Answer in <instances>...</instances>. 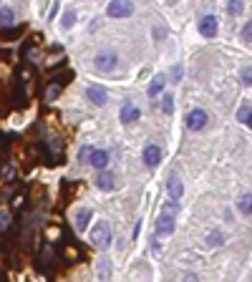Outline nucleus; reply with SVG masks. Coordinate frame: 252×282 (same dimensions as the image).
<instances>
[{
	"mask_svg": "<svg viewBox=\"0 0 252 282\" xmlns=\"http://www.w3.org/2000/svg\"><path fill=\"white\" fill-rule=\"evenodd\" d=\"M242 40H245V43H252V23H247V26L242 28Z\"/></svg>",
	"mask_w": 252,
	"mask_h": 282,
	"instance_id": "b1692460",
	"label": "nucleus"
},
{
	"mask_svg": "<svg viewBox=\"0 0 252 282\" xmlns=\"http://www.w3.org/2000/svg\"><path fill=\"white\" fill-rule=\"evenodd\" d=\"M73 23H76V13H73V10H68V13H63V20H61V28H63V31H68V28H71Z\"/></svg>",
	"mask_w": 252,
	"mask_h": 282,
	"instance_id": "f3484780",
	"label": "nucleus"
},
{
	"mask_svg": "<svg viewBox=\"0 0 252 282\" xmlns=\"http://www.w3.org/2000/svg\"><path fill=\"white\" fill-rule=\"evenodd\" d=\"M159 161H161V149H159L157 144H149V146L144 149V164L152 169V166H157Z\"/></svg>",
	"mask_w": 252,
	"mask_h": 282,
	"instance_id": "1a4fd4ad",
	"label": "nucleus"
},
{
	"mask_svg": "<svg viewBox=\"0 0 252 282\" xmlns=\"http://www.w3.org/2000/svg\"><path fill=\"white\" fill-rule=\"evenodd\" d=\"M98 265H101V280L106 282V280H109V259H101Z\"/></svg>",
	"mask_w": 252,
	"mask_h": 282,
	"instance_id": "5701e85b",
	"label": "nucleus"
},
{
	"mask_svg": "<svg viewBox=\"0 0 252 282\" xmlns=\"http://www.w3.org/2000/svg\"><path fill=\"white\" fill-rule=\"evenodd\" d=\"M91 151H94L91 146H83V149L78 151V161H81V164H86V161L91 159Z\"/></svg>",
	"mask_w": 252,
	"mask_h": 282,
	"instance_id": "412c9836",
	"label": "nucleus"
},
{
	"mask_svg": "<svg viewBox=\"0 0 252 282\" xmlns=\"http://www.w3.org/2000/svg\"><path fill=\"white\" fill-rule=\"evenodd\" d=\"M139 116H141V111H139V108H136L134 103H124L121 114H119L121 124H136V121H139Z\"/></svg>",
	"mask_w": 252,
	"mask_h": 282,
	"instance_id": "6e6552de",
	"label": "nucleus"
},
{
	"mask_svg": "<svg viewBox=\"0 0 252 282\" xmlns=\"http://www.w3.org/2000/svg\"><path fill=\"white\" fill-rule=\"evenodd\" d=\"M184 282H197V277H194V275H187V277H184Z\"/></svg>",
	"mask_w": 252,
	"mask_h": 282,
	"instance_id": "bb28decb",
	"label": "nucleus"
},
{
	"mask_svg": "<svg viewBox=\"0 0 252 282\" xmlns=\"http://www.w3.org/2000/svg\"><path fill=\"white\" fill-rule=\"evenodd\" d=\"M91 166H96V169H106V164H109V154H106V151H101V149H94L91 151Z\"/></svg>",
	"mask_w": 252,
	"mask_h": 282,
	"instance_id": "9b49d317",
	"label": "nucleus"
},
{
	"mask_svg": "<svg viewBox=\"0 0 252 282\" xmlns=\"http://www.w3.org/2000/svg\"><path fill=\"white\" fill-rule=\"evenodd\" d=\"M94 66H96V71H101V73H109V71L116 66V53H114V51H98L96 58H94Z\"/></svg>",
	"mask_w": 252,
	"mask_h": 282,
	"instance_id": "f03ea898",
	"label": "nucleus"
},
{
	"mask_svg": "<svg viewBox=\"0 0 252 282\" xmlns=\"http://www.w3.org/2000/svg\"><path fill=\"white\" fill-rule=\"evenodd\" d=\"M166 191H169L172 199H179L182 191H184V187H182V182H179L177 177H169V182H166Z\"/></svg>",
	"mask_w": 252,
	"mask_h": 282,
	"instance_id": "f8f14e48",
	"label": "nucleus"
},
{
	"mask_svg": "<svg viewBox=\"0 0 252 282\" xmlns=\"http://www.w3.org/2000/svg\"><path fill=\"white\" fill-rule=\"evenodd\" d=\"M13 20H15V13H13V8H10V5L0 8V23H3V26H10Z\"/></svg>",
	"mask_w": 252,
	"mask_h": 282,
	"instance_id": "dca6fc26",
	"label": "nucleus"
},
{
	"mask_svg": "<svg viewBox=\"0 0 252 282\" xmlns=\"http://www.w3.org/2000/svg\"><path fill=\"white\" fill-rule=\"evenodd\" d=\"M164 81H166V78H164L161 73H159V76H154V81L149 83V96H152V98H154V96H159V94L164 91V86H166Z\"/></svg>",
	"mask_w": 252,
	"mask_h": 282,
	"instance_id": "4468645a",
	"label": "nucleus"
},
{
	"mask_svg": "<svg viewBox=\"0 0 252 282\" xmlns=\"http://www.w3.org/2000/svg\"><path fill=\"white\" fill-rule=\"evenodd\" d=\"M86 96H89V98H91V103H96V106H103V103L109 101L106 89H103V86H96V83L86 89Z\"/></svg>",
	"mask_w": 252,
	"mask_h": 282,
	"instance_id": "39448f33",
	"label": "nucleus"
},
{
	"mask_svg": "<svg viewBox=\"0 0 252 282\" xmlns=\"http://www.w3.org/2000/svg\"><path fill=\"white\" fill-rule=\"evenodd\" d=\"M199 33H202L204 38H215V35H217V18H215V15H204V18L199 20Z\"/></svg>",
	"mask_w": 252,
	"mask_h": 282,
	"instance_id": "423d86ee",
	"label": "nucleus"
},
{
	"mask_svg": "<svg viewBox=\"0 0 252 282\" xmlns=\"http://www.w3.org/2000/svg\"><path fill=\"white\" fill-rule=\"evenodd\" d=\"M222 240H224V237H222L220 232H212V234H209V237H207V242H209V245H220Z\"/></svg>",
	"mask_w": 252,
	"mask_h": 282,
	"instance_id": "393cba45",
	"label": "nucleus"
},
{
	"mask_svg": "<svg viewBox=\"0 0 252 282\" xmlns=\"http://www.w3.org/2000/svg\"><path fill=\"white\" fill-rule=\"evenodd\" d=\"M237 209L242 214H252V194H242V197L237 199Z\"/></svg>",
	"mask_w": 252,
	"mask_h": 282,
	"instance_id": "2eb2a0df",
	"label": "nucleus"
},
{
	"mask_svg": "<svg viewBox=\"0 0 252 282\" xmlns=\"http://www.w3.org/2000/svg\"><path fill=\"white\" fill-rule=\"evenodd\" d=\"M227 10H229V15H240L242 13V0H229Z\"/></svg>",
	"mask_w": 252,
	"mask_h": 282,
	"instance_id": "6ab92c4d",
	"label": "nucleus"
},
{
	"mask_svg": "<svg viewBox=\"0 0 252 282\" xmlns=\"http://www.w3.org/2000/svg\"><path fill=\"white\" fill-rule=\"evenodd\" d=\"M91 245H96L101 250L111 245V224L109 222H98L91 227Z\"/></svg>",
	"mask_w": 252,
	"mask_h": 282,
	"instance_id": "f257e3e1",
	"label": "nucleus"
},
{
	"mask_svg": "<svg viewBox=\"0 0 252 282\" xmlns=\"http://www.w3.org/2000/svg\"><path fill=\"white\" fill-rule=\"evenodd\" d=\"M161 111H164V114H172V111H174V98H172L169 94L161 98Z\"/></svg>",
	"mask_w": 252,
	"mask_h": 282,
	"instance_id": "a211bd4d",
	"label": "nucleus"
},
{
	"mask_svg": "<svg viewBox=\"0 0 252 282\" xmlns=\"http://www.w3.org/2000/svg\"><path fill=\"white\" fill-rule=\"evenodd\" d=\"M177 209H179V204H177V199H172L169 204H166V212H164V214H174Z\"/></svg>",
	"mask_w": 252,
	"mask_h": 282,
	"instance_id": "a878e982",
	"label": "nucleus"
},
{
	"mask_svg": "<svg viewBox=\"0 0 252 282\" xmlns=\"http://www.w3.org/2000/svg\"><path fill=\"white\" fill-rule=\"evenodd\" d=\"M174 232V217L172 214H161L157 219V234L159 237H169Z\"/></svg>",
	"mask_w": 252,
	"mask_h": 282,
	"instance_id": "0eeeda50",
	"label": "nucleus"
},
{
	"mask_svg": "<svg viewBox=\"0 0 252 282\" xmlns=\"http://www.w3.org/2000/svg\"><path fill=\"white\" fill-rule=\"evenodd\" d=\"M240 121H245V124L252 128V108H250V106H245L242 111H240Z\"/></svg>",
	"mask_w": 252,
	"mask_h": 282,
	"instance_id": "aec40b11",
	"label": "nucleus"
},
{
	"mask_svg": "<svg viewBox=\"0 0 252 282\" xmlns=\"http://www.w3.org/2000/svg\"><path fill=\"white\" fill-rule=\"evenodd\" d=\"M106 13H109V18H129L134 13V5L129 0H111Z\"/></svg>",
	"mask_w": 252,
	"mask_h": 282,
	"instance_id": "7ed1b4c3",
	"label": "nucleus"
},
{
	"mask_svg": "<svg viewBox=\"0 0 252 282\" xmlns=\"http://www.w3.org/2000/svg\"><path fill=\"white\" fill-rule=\"evenodd\" d=\"M242 86H252V66L242 68Z\"/></svg>",
	"mask_w": 252,
	"mask_h": 282,
	"instance_id": "4be33fe9",
	"label": "nucleus"
},
{
	"mask_svg": "<svg viewBox=\"0 0 252 282\" xmlns=\"http://www.w3.org/2000/svg\"><path fill=\"white\" fill-rule=\"evenodd\" d=\"M96 184H98V189H103V191L114 189V174H109V171H101L98 179H96Z\"/></svg>",
	"mask_w": 252,
	"mask_h": 282,
	"instance_id": "ddd939ff",
	"label": "nucleus"
},
{
	"mask_svg": "<svg viewBox=\"0 0 252 282\" xmlns=\"http://www.w3.org/2000/svg\"><path fill=\"white\" fill-rule=\"evenodd\" d=\"M91 217H94V212H91L89 207L78 209V212H76V229H78V232L86 229V227H89V222H91Z\"/></svg>",
	"mask_w": 252,
	"mask_h": 282,
	"instance_id": "9d476101",
	"label": "nucleus"
},
{
	"mask_svg": "<svg viewBox=\"0 0 252 282\" xmlns=\"http://www.w3.org/2000/svg\"><path fill=\"white\" fill-rule=\"evenodd\" d=\"M187 126H189V131H202V128L207 126V114L202 111V108L189 111L187 114Z\"/></svg>",
	"mask_w": 252,
	"mask_h": 282,
	"instance_id": "20e7f679",
	"label": "nucleus"
}]
</instances>
